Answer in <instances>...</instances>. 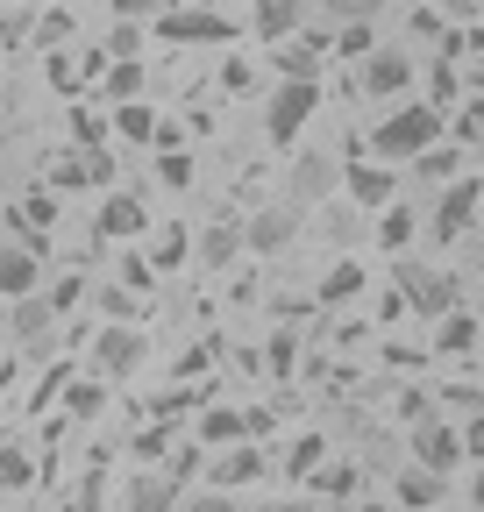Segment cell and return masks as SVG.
<instances>
[{"label": "cell", "mask_w": 484, "mask_h": 512, "mask_svg": "<svg viewBox=\"0 0 484 512\" xmlns=\"http://www.w3.org/2000/svg\"><path fill=\"white\" fill-rule=\"evenodd\" d=\"M342 200L356 207V214H385L392 200H399V171H385V164H342Z\"/></svg>", "instance_id": "obj_11"}, {"label": "cell", "mask_w": 484, "mask_h": 512, "mask_svg": "<svg viewBox=\"0 0 484 512\" xmlns=\"http://www.w3.org/2000/svg\"><path fill=\"white\" fill-rule=\"evenodd\" d=\"M363 292H371V271H363L356 256H335V264L321 271V285H314V306H321V313H342V306H356Z\"/></svg>", "instance_id": "obj_14"}, {"label": "cell", "mask_w": 484, "mask_h": 512, "mask_svg": "<svg viewBox=\"0 0 484 512\" xmlns=\"http://www.w3.org/2000/svg\"><path fill=\"white\" fill-rule=\"evenodd\" d=\"M420 107H435V114H449V107H463V72H456V64H428V93H413Z\"/></svg>", "instance_id": "obj_29"}, {"label": "cell", "mask_w": 484, "mask_h": 512, "mask_svg": "<svg viewBox=\"0 0 484 512\" xmlns=\"http://www.w3.org/2000/svg\"><path fill=\"white\" fill-rule=\"evenodd\" d=\"M143 36H150V29H143L136 15H114V29H107V43H100L107 64H136V57H143Z\"/></svg>", "instance_id": "obj_34"}, {"label": "cell", "mask_w": 484, "mask_h": 512, "mask_svg": "<svg viewBox=\"0 0 484 512\" xmlns=\"http://www.w3.org/2000/svg\"><path fill=\"white\" fill-rule=\"evenodd\" d=\"M100 413H107V384L100 377H72L65 392H57V420H65V427H86Z\"/></svg>", "instance_id": "obj_24"}, {"label": "cell", "mask_w": 484, "mask_h": 512, "mask_svg": "<svg viewBox=\"0 0 484 512\" xmlns=\"http://www.w3.org/2000/svg\"><path fill=\"white\" fill-rule=\"evenodd\" d=\"M143 86H150V72H143V57H136V64H107V100H114V107H129V100H143Z\"/></svg>", "instance_id": "obj_38"}, {"label": "cell", "mask_w": 484, "mask_h": 512, "mask_svg": "<svg viewBox=\"0 0 484 512\" xmlns=\"http://www.w3.org/2000/svg\"><path fill=\"white\" fill-rule=\"evenodd\" d=\"M193 178H200L193 150H157V185L164 192H193Z\"/></svg>", "instance_id": "obj_36"}, {"label": "cell", "mask_w": 484, "mask_h": 512, "mask_svg": "<svg viewBox=\"0 0 484 512\" xmlns=\"http://www.w3.org/2000/svg\"><path fill=\"white\" fill-rule=\"evenodd\" d=\"M36 285H43V256H29V249H15V242H0V299H36Z\"/></svg>", "instance_id": "obj_21"}, {"label": "cell", "mask_w": 484, "mask_h": 512, "mask_svg": "<svg viewBox=\"0 0 484 512\" xmlns=\"http://www.w3.org/2000/svg\"><path fill=\"white\" fill-rule=\"evenodd\" d=\"M86 185H93V178H86V157H79V150H65V157H50V185H43L50 200H57V192H86Z\"/></svg>", "instance_id": "obj_39"}, {"label": "cell", "mask_w": 484, "mask_h": 512, "mask_svg": "<svg viewBox=\"0 0 484 512\" xmlns=\"http://www.w3.org/2000/svg\"><path fill=\"white\" fill-rule=\"evenodd\" d=\"M463 157H470L463 143H435L428 157H413V164L399 171V185H428V192H442V185H456V178H463Z\"/></svg>", "instance_id": "obj_18"}, {"label": "cell", "mask_w": 484, "mask_h": 512, "mask_svg": "<svg viewBox=\"0 0 484 512\" xmlns=\"http://www.w3.org/2000/svg\"><path fill=\"white\" fill-rule=\"evenodd\" d=\"M193 256H200L207 271H235V264H242V221H235V214H221L207 235H193Z\"/></svg>", "instance_id": "obj_22"}, {"label": "cell", "mask_w": 484, "mask_h": 512, "mask_svg": "<svg viewBox=\"0 0 484 512\" xmlns=\"http://www.w3.org/2000/svg\"><path fill=\"white\" fill-rule=\"evenodd\" d=\"M257 363H264V377L292 384V377H299V363H307V356H299V335H285V328H278V335L264 342V356H257Z\"/></svg>", "instance_id": "obj_33"}, {"label": "cell", "mask_w": 484, "mask_h": 512, "mask_svg": "<svg viewBox=\"0 0 484 512\" xmlns=\"http://www.w3.org/2000/svg\"><path fill=\"white\" fill-rule=\"evenodd\" d=\"M307 484H314L321 498H356V484H363V463H321Z\"/></svg>", "instance_id": "obj_35"}, {"label": "cell", "mask_w": 484, "mask_h": 512, "mask_svg": "<svg viewBox=\"0 0 484 512\" xmlns=\"http://www.w3.org/2000/svg\"><path fill=\"white\" fill-rule=\"evenodd\" d=\"M435 143H449V121L435 114V107H420V100H406V107H392L371 136H363V157L371 164H385V171H406L413 157H428Z\"/></svg>", "instance_id": "obj_1"}, {"label": "cell", "mask_w": 484, "mask_h": 512, "mask_svg": "<svg viewBox=\"0 0 484 512\" xmlns=\"http://www.w3.org/2000/svg\"><path fill=\"white\" fill-rule=\"evenodd\" d=\"M413 235H420V214H413L406 200H392V207L378 214V249H392V256H406V249H413Z\"/></svg>", "instance_id": "obj_28"}, {"label": "cell", "mask_w": 484, "mask_h": 512, "mask_svg": "<svg viewBox=\"0 0 484 512\" xmlns=\"http://www.w3.org/2000/svg\"><path fill=\"white\" fill-rule=\"evenodd\" d=\"M328 235H335V242H356V207L342 200V192L328 200Z\"/></svg>", "instance_id": "obj_48"}, {"label": "cell", "mask_w": 484, "mask_h": 512, "mask_svg": "<svg viewBox=\"0 0 484 512\" xmlns=\"http://www.w3.org/2000/svg\"><path fill=\"white\" fill-rule=\"evenodd\" d=\"M392 292L406 299L413 320H442V313L463 306V278H449V271H435V264H420V256H399V264H392Z\"/></svg>", "instance_id": "obj_3"}, {"label": "cell", "mask_w": 484, "mask_h": 512, "mask_svg": "<svg viewBox=\"0 0 484 512\" xmlns=\"http://www.w3.org/2000/svg\"><path fill=\"white\" fill-rule=\"evenodd\" d=\"M406 456H413V470H428V477H449V470H463V441H456V420H428V427H413L406 434Z\"/></svg>", "instance_id": "obj_9"}, {"label": "cell", "mask_w": 484, "mask_h": 512, "mask_svg": "<svg viewBox=\"0 0 484 512\" xmlns=\"http://www.w3.org/2000/svg\"><path fill=\"white\" fill-rule=\"evenodd\" d=\"M406 43H442L449 36V8H406Z\"/></svg>", "instance_id": "obj_41"}, {"label": "cell", "mask_w": 484, "mask_h": 512, "mask_svg": "<svg viewBox=\"0 0 484 512\" xmlns=\"http://www.w3.org/2000/svg\"><path fill=\"white\" fill-rule=\"evenodd\" d=\"M321 463H328V434H321V427H299V434L285 441V456H278L285 484H307V477H314Z\"/></svg>", "instance_id": "obj_23"}, {"label": "cell", "mask_w": 484, "mask_h": 512, "mask_svg": "<svg viewBox=\"0 0 484 512\" xmlns=\"http://www.w3.org/2000/svg\"><path fill=\"white\" fill-rule=\"evenodd\" d=\"M178 264H193V228L186 221H164L157 249H150V271H178Z\"/></svg>", "instance_id": "obj_30"}, {"label": "cell", "mask_w": 484, "mask_h": 512, "mask_svg": "<svg viewBox=\"0 0 484 512\" xmlns=\"http://www.w3.org/2000/svg\"><path fill=\"white\" fill-rule=\"evenodd\" d=\"M235 441H242V406H228V399L200 406V420H193V448L221 456V448H235Z\"/></svg>", "instance_id": "obj_20"}, {"label": "cell", "mask_w": 484, "mask_h": 512, "mask_svg": "<svg viewBox=\"0 0 484 512\" xmlns=\"http://www.w3.org/2000/svg\"><path fill=\"white\" fill-rule=\"evenodd\" d=\"M470 505H477V512H484V470H477V477H470Z\"/></svg>", "instance_id": "obj_51"}, {"label": "cell", "mask_w": 484, "mask_h": 512, "mask_svg": "<svg viewBox=\"0 0 484 512\" xmlns=\"http://www.w3.org/2000/svg\"><path fill=\"white\" fill-rule=\"evenodd\" d=\"M129 448H136V456H143V463H164V456H171V448H178V427H171V420H150V427H143V434H136Z\"/></svg>", "instance_id": "obj_43"}, {"label": "cell", "mask_w": 484, "mask_h": 512, "mask_svg": "<svg viewBox=\"0 0 484 512\" xmlns=\"http://www.w3.org/2000/svg\"><path fill=\"white\" fill-rule=\"evenodd\" d=\"M150 278H157V271H150V256H143V249H121V292L136 299V292H150Z\"/></svg>", "instance_id": "obj_44"}, {"label": "cell", "mask_w": 484, "mask_h": 512, "mask_svg": "<svg viewBox=\"0 0 484 512\" xmlns=\"http://www.w3.org/2000/svg\"><path fill=\"white\" fill-rule=\"evenodd\" d=\"M477 200H484V178H477V171H463L456 185H442V192H435V221H428V228H435V242H442V249L470 242V228H477Z\"/></svg>", "instance_id": "obj_5"}, {"label": "cell", "mask_w": 484, "mask_h": 512, "mask_svg": "<svg viewBox=\"0 0 484 512\" xmlns=\"http://www.w3.org/2000/svg\"><path fill=\"white\" fill-rule=\"evenodd\" d=\"M0 342H8V335H0Z\"/></svg>", "instance_id": "obj_53"}, {"label": "cell", "mask_w": 484, "mask_h": 512, "mask_svg": "<svg viewBox=\"0 0 484 512\" xmlns=\"http://www.w3.org/2000/svg\"><path fill=\"white\" fill-rule=\"evenodd\" d=\"M378 320H385V328H399V320H413V313H406V299H399L392 285L378 292Z\"/></svg>", "instance_id": "obj_49"}, {"label": "cell", "mask_w": 484, "mask_h": 512, "mask_svg": "<svg viewBox=\"0 0 484 512\" xmlns=\"http://www.w3.org/2000/svg\"><path fill=\"white\" fill-rule=\"evenodd\" d=\"M107 143H136V150H150V143H157V107H150V100L114 107V114H107Z\"/></svg>", "instance_id": "obj_25"}, {"label": "cell", "mask_w": 484, "mask_h": 512, "mask_svg": "<svg viewBox=\"0 0 484 512\" xmlns=\"http://www.w3.org/2000/svg\"><path fill=\"white\" fill-rule=\"evenodd\" d=\"M178 505H186V491H178L164 470H136L121 484V512H178Z\"/></svg>", "instance_id": "obj_17"}, {"label": "cell", "mask_w": 484, "mask_h": 512, "mask_svg": "<svg viewBox=\"0 0 484 512\" xmlns=\"http://www.w3.org/2000/svg\"><path fill=\"white\" fill-rule=\"evenodd\" d=\"M321 114V86H271V107H264V136L271 150H292L307 136V121Z\"/></svg>", "instance_id": "obj_6"}, {"label": "cell", "mask_w": 484, "mask_h": 512, "mask_svg": "<svg viewBox=\"0 0 484 512\" xmlns=\"http://www.w3.org/2000/svg\"><path fill=\"white\" fill-rule=\"evenodd\" d=\"M392 420L413 434V427H428L435 420V392H428V384H399V392H392Z\"/></svg>", "instance_id": "obj_32"}, {"label": "cell", "mask_w": 484, "mask_h": 512, "mask_svg": "<svg viewBox=\"0 0 484 512\" xmlns=\"http://www.w3.org/2000/svg\"><path fill=\"white\" fill-rule=\"evenodd\" d=\"M29 22H36V8H0V43H29Z\"/></svg>", "instance_id": "obj_46"}, {"label": "cell", "mask_w": 484, "mask_h": 512, "mask_svg": "<svg viewBox=\"0 0 484 512\" xmlns=\"http://www.w3.org/2000/svg\"><path fill=\"white\" fill-rule=\"evenodd\" d=\"M57 512H79V505H57Z\"/></svg>", "instance_id": "obj_52"}, {"label": "cell", "mask_w": 484, "mask_h": 512, "mask_svg": "<svg viewBox=\"0 0 484 512\" xmlns=\"http://www.w3.org/2000/svg\"><path fill=\"white\" fill-rule=\"evenodd\" d=\"M264 477H271V456H264V448H250V441H235V448H221V456H207V477H200V484H214L221 498H235V491L264 484Z\"/></svg>", "instance_id": "obj_10"}, {"label": "cell", "mask_w": 484, "mask_h": 512, "mask_svg": "<svg viewBox=\"0 0 484 512\" xmlns=\"http://www.w3.org/2000/svg\"><path fill=\"white\" fill-rule=\"evenodd\" d=\"M335 192H342V164L328 157V150H307V157H292V178H285V200L278 207H328L335 200Z\"/></svg>", "instance_id": "obj_7"}, {"label": "cell", "mask_w": 484, "mask_h": 512, "mask_svg": "<svg viewBox=\"0 0 484 512\" xmlns=\"http://www.w3.org/2000/svg\"><path fill=\"white\" fill-rule=\"evenodd\" d=\"M292 242H299V214H292V207H278V200H271V207H257L250 221H242V256H285Z\"/></svg>", "instance_id": "obj_12"}, {"label": "cell", "mask_w": 484, "mask_h": 512, "mask_svg": "<svg viewBox=\"0 0 484 512\" xmlns=\"http://www.w3.org/2000/svg\"><path fill=\"white\" fill-rule=\"evenodd\" d=\"M143 363H150V342L136 328H100L93 335V377L100 384H129Z\"/></svg>", "instance_id": "obj_8"}, {"label": "cell", "mask_w": 484, "mask_h": 512, "mask_svg": "<svg viewBox=\"0 0 484 512\" xmlns=\"http://www.w3.org/2000/svg\"><path fill=\"white\" fill-rule=\"evenodd\" d=\"M36 477H43L36 448H29V441H0V491H29Z\"/></svg>", "instance_id": "obj_27"}, {"label": "cell", "mask_w": 484, "mask_h": 512, "mask_svg": "<svg viewBox=\"0 0 484 512\" xmlns=\"http://www.w3.org/2000/svg\"><path fill=\"white\" fill-rule=\"evenodd\" d=\"M385 363H392V370H406V377H413V370H428V363H435V356H428V349H413V342H385Z\"/></svg>", "instance_id": "obj_47"}, {"label": "cell", "mask_w": 484, "mask_h": 512, "mask_svg": "<svg viewBox=\"0 0 484 512\" xmlns=\"http://www.w3.org/2000/svg\"><path fill=\"white\" fill-rule=\"evenodd\" d=\"M150 36H164V43H235L242 36V15H228V8H150Z\"/></svg>", "instance_id": "obj_4"}, {"label": "cell", "mask_w": 484, "mask_h": 512, "mask_svg": "<svg viewBox=\"0 0 484 512\" xmlns=\"http://www.w3.org/2000/svg\"><path fill=\"white\" fill-rule=\"evenodd\" d=\"M413 86H420V64H413V50H406V43H378L371 57L356 64V79H349V93H356V100H378V107H406V100H413Z\"/></svg>", "instance_id": "obj_2"}, {"label": "cell", "mask_w": 484, "mask_h": 512, "mask_svg": "<svg viewBox=\"0 0 484 512\" xmlns=\"http://www.w3.org/2000/svg\"><path fill=\"white\" fill-rule=\"evenodd\" d=\"M477 342H484V320H477L470 306H456V313H442V320H435L428 356H435V363H456V356L470 363V349H477Z\"/></svg>", "instance_id": "obj_16"}, {"label": "cell", "mask_w": 484, "mask_h": 512, "mask_svg": "<svg viewBox=\"0 0 484 512\" xmlns=\"http://www.w3.org/2000/svg\"><path fill=\"white\" fill-rule=\"evenodd\" d=\"M79 299H86V278H79V271H65V278L50 285V313H72Z\"/></svg>", "instance_id": "obj_45"}, {"label": "cell", "mask_w": 484, "mask_h": 512, "mask_svg": "<svg viewBox=\"0 0 484 512\" xmlns=\"http://www.w3.org/2000/svg\"><path fill=\"white\" fill-rule=\"evenodd\" d=\"M186 512H242V505H235V498H221V491H214V498H193V505H186Z\"/></svg>", "instance_id": "obj_50"}, {"label": "cell", "mask_w": 484, "mask_h": 512, "mask_svg": "<svg viewBox=\"0 0 484 512\" xmlns=\"http://www.w3.org/2000/svg\"><path fill=\"white\" fill-rule=\"evenodd\" d=\"M242 22H250V29L278 50V43H292L299 29H307V8H299V0H257V8L242 15Z\"/></svg>", "instance_id": "obj_19"}, {"label": "cell", "mask_w": 484, "mask_h": 512, "mask_svg": "<svg viewBox=\"0 0 484 512\" xmlns=\"http://www.w3.org/2000/svg\"><path fill=\"white\" fill-rule=\"evenodd\" d=\"M164 477H171L178 491H186L193 477H207V448H193V441H178L171 456H164Z\"/></svg>", "instance_id": "obj_40"}, {"label": "cell", "mask_w": 484, "mask_h": 512, "mask_svg": "<svg viewBox=\"0 0 484 512\" xmlns=\"http://www.w3.org/2000/svg\"><path fill=\"white\" fill-rule=\"evenodd\" d=\"M72 36H79V8H36L29 43H43V50L57 57V43H72Z\"/></svg>", "instance_id": "obj_31"}, {"label": "cell", "mask_w": 484, "mask_h": 512, "mask_svg": "<svg viewBox=\"0 0 484 512\" xmlns=\"http://www.w3.org/2000/svg\"><path fill=\"white\" fill-rule=\"evenodd\" d=\"M50 328H57L50 299H15L8 313H0V335H8V349H43V342H50Z\"/></svg>", "instance_id": "obj_15"}, {"label": "cell", "mask_w": 484, "mask_h": 512, "mask_svg": "<svg viewBox=\"0 0 484 512\" xmlns=\"http://www.w3.org/2000/svg\"><path fill=\"white\" fill-rule=\"evenodd\" d=\"M143 235H150V207L136 192H107L93 214V242H143Z\"/></svg>", "instance_id": "obj_13"}, {"label": "cell", "mask_w": 484, "mask_h": 512, "mask_svg": "<svg viewBox=\"0 0 484 512\" xmlns=\"http://www.w3.org/2000/svg\"><path fill=\"white\" fill-rule=\"evenodd\" d=\"M442 491H449V477H428V470H413V463H399V470H392V498H399L406 512L442 505Z\"/></svg>", "instance_id": "obj_26"}, {"label": "cell", "mask_w": 484, "mask_h": 512, "mask_svg": "<svg viewBox=\"0 0 484 512\" xmlns=\"http://www.w3.org/2000/svg\"><path fill=\"white\" fill-rule=\"evenodd\" d=\"M65 128H72V143H65V150H107V121H100L93 107H72Z\"/></svg>", "instance_id": "obj_42"}, {"label": "cell", "mask_w": 484, "mask_h": 512, "mask_svg": "<svg viewBox=\"0 0 484 512\" xmlns=\"http://www.w3.org/2000/svg\"><path fill=\"white\" fill-rule=\"evenodd\" d=\"M214 86H221L228 100H250V93H257V64L228 50V57H221V72H214Z\"/></svg>", "instance_id": "obj_37"}]
</instances>
